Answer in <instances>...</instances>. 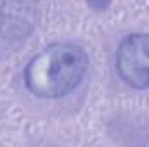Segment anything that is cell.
Masks as SVG:
<instances>
[{"label":"cell","instance_id":"cell-1","mask_svg":"<svg viewBox=\"0 0 149 147\" xmlns=\"http://www.w3.org/2000/svg\"><path fill=\"white\" fill-rule=\"evenodd\" d=\"M88 64V54L81 45L73 42L50 43L26 62L23 85L37 99L57 101L81 85Z\"/></svg>","mask_w":149,"mask_h":147},{"label":"cell","instance_id":"cell-2","mask_svg":"<svg viewBox=\"0 0 149 147\" xmlns=\"http://www.w3.org/2000/svg\"><path fill=\"white\" fill-rule=\"evenodd\" d=\"M118 78L135 90L149 88V33H128L120 40L114 55Z\"/></svg>","mask_w":149,"mask_h":147},{"label":"cell","instance_id":"cell-3","mask_svg":"<svg viewBox=\"0 0 149 147\" xmlns=\"http://www.w3.org/2000/svg\"><path fill=\"white\" fill-rule=\"evenodd\" d=\"M40 21V0H2L0 38L21 43L35 33Z\"/></svg>","mask_w":149,"mask_h":147},{"label":"cell","instance_id":"cell-4","mask_svg":"<svg viewBox=\"0 0 149 147\" xmlns=\"http://www.w3.org/2000/svg\"><path fill=\"white\" fill-rule=\"evenodd\" d=\"M85 3L94 12H106L111 7L113 0H85Z\"/></svg>","mask_w":149,"mask_h":147}]
</instances>
